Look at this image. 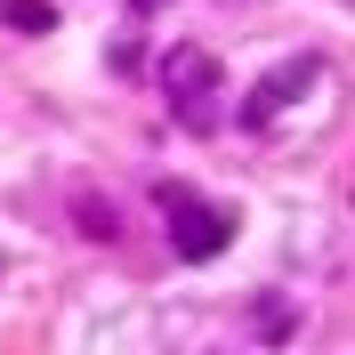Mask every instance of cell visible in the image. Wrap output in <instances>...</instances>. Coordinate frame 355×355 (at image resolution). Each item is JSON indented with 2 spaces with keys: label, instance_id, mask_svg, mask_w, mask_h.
<instances>
[{
  "label": "cell",
  "instance_id": "2",
  "mask_svg": "<svg viewBox=\"0 0 355 355\" xmlns=\"http://www.w3.org/2000/svg\"><path fill=\"white\" fill-rule=\"evenodd\" d=\"M162 210H170V250L178 259H218L234 243V210L226 202H202L194 186H162Z\"/></svg>",
  "mask_w": 355,
  "mask_h": 355
},
{
  "label": "cell",
  "instance_id": "4",
  "mask_svg": "<svg viewBox=\"0 0 355 355\" xmlns=\"http://www.w3.org/2000/svg\"><path fill=\"white\" fill-rule=\"evenodd\" d=\"M0 24H8V33H49L57 8H49V0H0Z\"/></svg>",
  "mask_w": 355,
  "mask_h": 355
},
{
  "label": "cell",
  "instance_id": "5",
  "mask_svg": "<svg viewBox=\"0 0 355 355\" xmlns=\"http://www.w3.org/2000/svg\"><path fill=\"white\" fill-rule=\"evenodd\" d=\"M137 8H162V0H137Z\"/></svg>",
  "mask_w": 355,
  "mask_h": 355
},
{
  "label": "cell",
  "instance_id": "3",
  "mask_svg": "<svg viewBox=\"0 0 355 355\" xmlns=\"http://www.w3.org/2000/svg\"><path fill=\"white\" fill-rule=\"evenodd\" d=\"M315 81H323V57H291V65H275V73L259 81V97H243V121H250V130H259V121H275V113L299 105Z\"/></svg>",
  "mask_w": 355,
  "mask_h": 355
},
{
  "label": "cell",
  "instance_id": "1",
  "mask_svg": "<svg viewBox=\"0 0 355 355\" xmlns=\"http://www.w3.org/2000/svg\"><path fill=\"white\" fill-rule=\"evenodd\" d=\"M162 105L178 113V130L186 137H210L226 121V65L210 57V49L178 41L170 57H162Z\"/></svg>",
  "mask_w": 355,
  "mask_h": 355
}]
</instances>
